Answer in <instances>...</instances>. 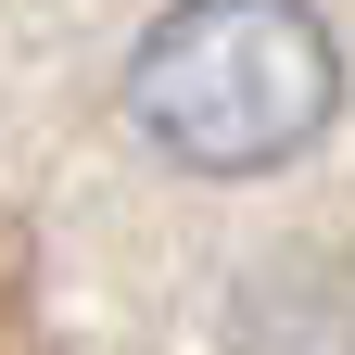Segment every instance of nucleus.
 <instances>
[{"label": "nucleus", "instance_id": "nucleus-1", "mask_svg": "<svg viewBox=\"0 0 355 355\" xmlns=\"http://www.w3.org/2000/svg\"><path fill=\"white\" fill-rule=\"evenodd\" d=\"M343 102V51L304 0H178L127 51V127L191 165V178H254L292 165Z\"/></svg>", "mask_w": 355, "mask_h": 355}, {"label": "nucleus", "instance_id": "nucleus-2", "mask_svg": "<svg viewBox=\"0 0 355 355\" xmlns=\"http://www.w3.org/2000/svg\"><path fill=\"white\" fill-rule=\"evenodd\" d=\"M229 355H355V266L343 254H279L241 279Z\"/></svg>", "mask_w": 355, "mask_h": 355}]
</instances>
